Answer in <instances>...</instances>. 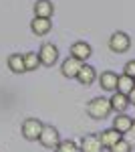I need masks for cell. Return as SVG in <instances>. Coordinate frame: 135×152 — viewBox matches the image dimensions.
<instances>
[{
	"label": "cell",
	"mask_w": 135,
	"mask_h": 152,
	"mask_svg": "<svg viewBox=\"0 0 135 152\" xmlns=\"http://www.w3.org/2000/svg\"><path fill=\"white\" fill-rule=\"evenodd\" d=\"M75 79H77L81 85H93V83L97 81V71H95V67H91V65H87V63H83Z\"/></svg>",
	"instance_id": "obj_8"
},
{
	"label": "cell",
	"mask_w": 135,
	"mask_h": 152,
	"mask_svg": "<svg viewBox=\"0 0 135 152\" xmlns=\"http://www.w3.org/2000/svg\"><path fill=\"white\" fill-rule=\"evenodd\" d=\"M111 102L107 97H93L89 104H87V114L93 120H105V118L111 116Z\"/></svg>",
	"instance_id": "obj_1"
},
{
	"label": "cell",
	"mask_w": 135,
	"mask_h": 152,
	"mask_svg": "<svg viewBox=\"0 0 135 152\" xmlns=\"http://www.w3.org/2000/svg\"><path fill=\"white\" fill-rule=\"evenodd\" d=\"M30 31L36 37H45L53 31V20L51 18H43V16H34L30 20Z\"/></svg>",
	"instance_id": "obj_6"
},
{
	"label": "cell",
	"mask_w": 135,
	"mask_h": 152,
	"mask_svg": "<svg viewBox=\"0 0 135 152\" xmlns=\"http://www.w3.org/2000/svg\"><path fill=\"white\" fill-rule=\"evenodd\" d=\"M32 10H34V16L53 18V14H55V4H53L51 0H36Z\"/></svg>",
	"instance_id": "obj_12"
},
{
	"label": "cell",
	"mask_w": 135,
	"mask_h": 152,
	"mask_svg": "<svg viewBox=\"0 0 135 152\" xmlns=\"http://www.w3.org/2000/svg\"><path fill=\"white\" fill-rule=\"evenodd\" d=\"M135 87V81L133 77H129V75H117V87H115V91H119V94H129L131 89Z\"/></svg>",
	"instance_id": "obj_16"
},
{
	"label": "cell",
	"mask_w": 135,
	"mask_h": 152,
	"mask_svg": "<svg viewBox=\"0 0 135 152\" xmlns=\"http://www.w3.org/2000/svg\"><path fill=\"white\" fill-rule=\"evenodd\" d=\"M123 73H125V75H129V77H135V59H133V61H127V63H125Z\"/></svg>",
	"instance_id": "obj_21"
},
{
	"label": "cell",
	"mask_w": 135,
	"mask_h": 152,
	"mask_svg": "<svg viewBox=\"0 0 135 152\" xmlns=\"http://www.w3.org/2000/svg\"><path fill=\"white\" fill-rule=\"evenodd\" d=\"M79 150L81 152H103V146L99 142V138H97V134H87L81 140Z\"/></svg>",
	"instance_id": "obj_10"
},
{
	"label": "cell",
	"mask_w": 135,
	"mask_h": 152,
	"mask_svg": "<svg viewBox=\"0 0 135 152\" xmlns=\"http://www.w3.org/2000/svg\"><path fill=\"white\" fill-rule=\"evenodd\" d=\"M24 67H26V71H36L38 67H40V59H38V53H34V51H30V53H24Z\"/></svg>",
	"instance_id": "obj_18"
},
{
	"label": "cell",
	"mask_w": 135,
	"mask_h": 152,
	"mask_svg": "<svg viewBox=\"0 0 135 152\" xmlns=\"http://www.w3.org/2000/svg\"><path fill=\"white\" fill-rule=\"evenodd\" d=\"M127 99H129V105H135V87L127 94Z\"/></svg>",
	"instance_id": "obj_22"
},
{
	"label": "cell",
	"mask_w": 135,
	"mask_h": 152,
	"mask_svg": "<svg viewBox=\"0 0 135 152\" xmlns=\"http://www.w3.org/2000/svg\"><path fill=\"white\" fill-rule=\"evenodd\" d=\"M109 102H111V110L115 112V114H123V112H127V107H129L127 95L119 94V91H113V95H111Z\"/></svg>",
	"instance_id": "obj_15"
},
{
	"label": "cell",
	"mask_w": 135,
	"mask_h": 152,
	"mask_svg": "<svg viewBox=\"0 0 135 152\" xmlns=\"http://www.w3.org/2000/svg\"><path fill=\"white\" fill-rule=\"evenodd\" d=\"M109 49H111L113 53H117V55H121V53H127L129 49H131V37L123 33V31H117V33H113L109 37Z\"/></svg>",
	"instance_id": "obj_2"
},
{
	"label": "cell",
	"mask_w": 135,
	"mask_h": 152,
	"mask_svg": "<svg viewBox=\"0 0 135 152\" xmlns=\"http://www.w3.org/2000/svg\"><path fill=\"white\" fill-rule=\"evenodd\" d=\"M133 81H135V77H133Z\"/></svg>",
	"instance_id": "obj_24"
},
{
	"label": "cell",
	"mask_w": 135,
	"mask_h": 152,
	"mask_svg": "<svg viewBox=\"0 0 135 152\" xmlns=\"http://www.w3.org/2000/svg\"><path fill=\"white\" fill-rule=\"evenodd\" d=\"M97 81L101 85V89L113 94L115 87H117V73H113V71H103L101 75H97Z\"/></svg>",
	"instance_id": "obj_13"
},
{
	"label": "cell",
	"mask_w": 135,
	"mask_h": 152,
	"mask_svg": "<svg viewBox=\"0 0 135 152\" xmlns=\"http://www.w3.org/2000/svg\"><path fill=\"white\" fill-rule=\"evenodd\" d=\"M131 126H133V118L127 116V114L123 112V114H117V118H113V126H111V128H115L119 134H123V136H125V134L129 132Z\"/></svg>",
	"instance_id": "obj_14"
},
{
	"label": "cell",
	"mask_w": 135,
	"mask_h": 152,
	"mask_svg": "<svg viewBox=\"0 0 135 152\" xmlns=\"http://www.w3.org/2000/svg\"><path fill=\"white\" fill-rule=\"evenodd\" d=\"M81 65H83V61H79V59L75 57H69L63 61V65H61V73L65 75V77H69V79H75L77 77V73H79Z\"/></svg>",
	"instance_id": "obj_9"
},
{
	"label": "cell",
	"mask_w": 135,
	"mask_h": 152,
	"mask_svg": "<svg viewBox=\"0 0 135 152\" xmlns=\"http://www.w3.org/2000/svg\"><path fill=\"white\" fill-rule=\"evenodd\" d=\"M38 59H40L43 67H53L58 61V47L53 45V43H45L40 47V51H38Z\"/></svg>",
	"instance_id": "obj_5"
},
{
	"label": "cell",
	"mask_w": 135,
	"mask_h": 152,
	"mask_svg": "<svg viewBox=\"0 0 135 152\" xmlns=\"http://www.w3.org/2000/svg\"><path fill=\"white\" fill-rule=\"evenodd\" d=\"M8 69L12 73H26V67H24V57L20 53H14L8 57Z\"/></svg>",
	"instance_id": "obj_17"
},
{
	"label": "cell",
	"mask_w": 135,
	"mask_h": 152,
	"mask_svg": "<svg viewBox=\"0 0 135 152\" xmlns=\"http://www.w3.org/2000/svg\"><path fill=\"white\" fill-rule=\"evenodd\" d=\"M91 55H93V49H91L89 43H85V41H77V43H73L71 45V57L79 59V61H87V59H91Z\"/></svg>",
	"instance_id": "obj_7"
},
{
	"label": "cell",
	"mask_w": 135,
	"mask_h": 152,
	"mask_svg": "<svg viewBox=\"0 0 135 152\" xmlns=\"http://www.w3.org/2000/svg\"><path fill=\"white\" fill-rule=\"evenodd\" d=\"M38 142L45 146V148H51V150H55L56 144L61 142V134H58V130L55 128V126H43V130H40V136H38Z\"/></svg>",
	"instance_id": "obj_3"
},
{
	"label": "cell",
	"mask_w": 135,
	"mask_h": 152,
	"mask_svg": "<svg viewBox=\"0 0 135 152\" xmlns=\"http://www.w3.org/2000/svg\"><path fill=\"white\" fill-rule=\"evenodd\" d=\"M43 126H45V124H43L40 120H36V118H26L22 122V136L30 142H36L38 136H40Z\"/></svg>",
	"instance_id": "obj_4"
},
{
	"label": "cell",
	"mask_w": 135,
	"mask_h": 152,
	"mask_svg": "<svg viewBox=\"0 0 135 152\" xmlns=\"http://www.w3.org/2000/svg\"><path fill=\"white\" fill-rule=\"evenodd\" d=\"M55 152H81V150L73 140H61L58 144H56Z\"/></svg>",
	"instance_id": "obj_19"
},
{
	"label": "cell",
	"mask_w": 135,
	"mask_h": 152,
	"mask_svg": "<svg viewBox=\"0 0 135 152\" xmlns=\"http://www.w3.org/2000/svg\"><path fill=\"white\" fill-rule=\"evenodd\" d=\"M127 134H131V136H133V140H135V118H133V126L129 128V132H127Z\"/></svg>",
	"instance_id": "obj_23"
},
{
	"label": "cell",
	"mask_w": 135,
	"mask_h": 152,
	"mask_svg": "<svg viewBox=\"0 0 135 152\" xmlns=\"http://www.w3.org/2000/svg\"><path fill=\"white\" fill-rule=\"evenodd\" d=\"M109 150H111V152H131V142L125 140V138H121V140L115 142Z\"/></svg>",
	"instance_id": "obj_20"
},
{
	"label": "cell",
	"mask_w": 135,
	"mask_h": 152,
	"mask_svg": "<svg viewBox=\"0 0 135 152\" xmlns=\"http://www.w3.org/2000/svg\"><path fill=\"white\" fill-rule=\"evenodd\" d=\"M97 138H99V142H101L103 148H111L117 140L123 138V134H119L115 128H107V130H103L101 134H97Z\"/></svg>",
	"instance_id": "obj_11"
}]
</instances>
